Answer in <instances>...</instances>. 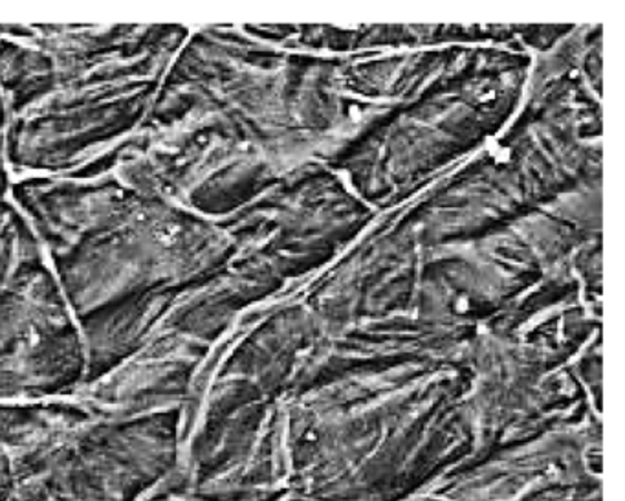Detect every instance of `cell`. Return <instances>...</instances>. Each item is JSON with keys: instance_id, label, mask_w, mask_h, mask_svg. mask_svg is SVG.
I'll return each mask as SVG.
<instances>
[{"instance_id": "obj_1", "label": "cell", "mask_w": 625, "mask_h": 501, "mask_svg": "<svg viewBox=\"0 0 625 501\" xmlns=\"http://www.w3.org/2000/svg\"><path fill=\"white\" fill-rule=\"evenodd\" d=\"M182 410L0 402V501H146L178 469Z\"/></svg>"}]
</instances>
